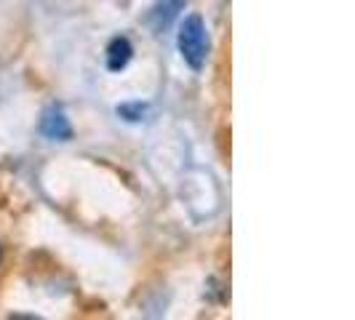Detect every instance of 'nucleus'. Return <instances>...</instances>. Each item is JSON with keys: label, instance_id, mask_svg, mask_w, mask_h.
<instances>
[{"label": "nucleus", "instance_id": "f257e3e1", "mask_svg": "<svg viewBox=\"0 0 355 320\" xmlns=\"http://www.w3.org/2000/svg\"><path fill=\"white\" fill-rule=\"evenodd\" d=\"M177 48L190 70L200 72L206 67V59H209V30H206L203 17H198V14L184 17V21L179 24L177 33Z\"/></svg>", "mask_w": 355, "mask_h": 320}, {"label": "nucleus", "instance_id": "f03ea898", "mask_svg": "<svg viewBox=\"0 0 355 320\" xmlns=\"http://www.w3.org/2000/svg\"><path fill=\"white\" fill-rule=\"evenodd\" d=\"M40 131H43V136L51 139V142H70L72 139L70 121H67L64 109L56 105L49 107V109L43 112V118H40Z\"/></svg>", "mask_w": 355, "mask_h": 320}, {"label": "nucleus", "instance_id": "7ed1b4c3", "mask_svg": "<svg viewBox=\"0 0 355 320\" xmlns=\"http://www.w3.org/2000/svg\"><path fill=\"white\" fill-rule=\"evenodd\" d=\"M105 59H107V70L110 72H123L125 67L131 64V59H134V43L125 35H115L107 43Z\"/></svg>", "mask_w": 355, "mask_h": 320}, {"label": "nucleus", "instance_id": "39448f33", "mask_svg": "<svg viewBox=\"0 0 355 320\" xmlns=\"http://www.w3.org/2000/svg\"><path fill=\"white\" fill-rule=\"evenodd\" d=\"M144 112H147V107H144L142 102H131V105L118 107V115H121L123 121H128V123H139L144 118Z\"/></svg>", "mask_w": 355, "mask_h": 320}, {"label": "nucleus", "instance_id": "20e7f679", "mask_svg": "<svg viewBox=\"0 0 355 320\" xmlns=\"http://www.w3.org/2000/svg\"><path fill=\"white\" fill-rule=\"evenodd\" d=\"M184 6H187V0H158V3L153 6V11H150V27H153L155 33L168 30L179 19V14L184 11Z\"/></svg>", "mask_w": 355, "mask_h": 320}, {"label": "nucleus", "instance_id": "423d86ee", "mask_svg": "<svg viewBox=\"0 0 355 320\" xmlns=\"http://www.w3.org/2000/svg\"><path fill=\"white\" fill-rule=\"evenodd\" d=\"M0 265H3V246H0Z\"/></svg>", "mask_w": 355, "mask_h": 320}]
</instances>
